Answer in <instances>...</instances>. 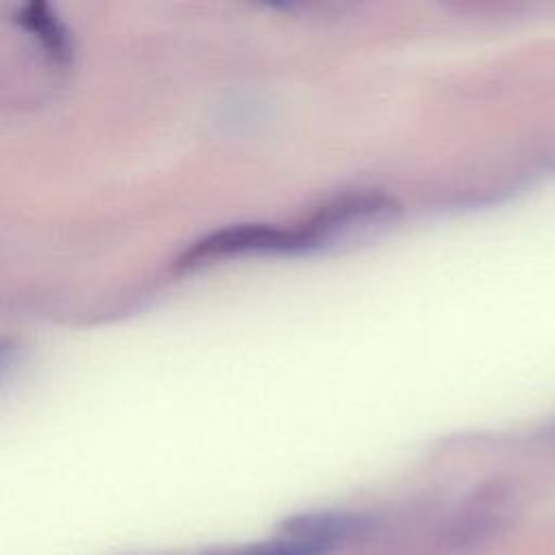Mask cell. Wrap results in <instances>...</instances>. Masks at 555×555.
Segmentation results:
<instances>
[{
  "mask_svg": "<svg viewBox=\"0 0 555 555\" xmlns=\"http://www.w3.org/2000/svg\"><path fill=\"white\" fill-rule=\"evenodd\" d=\"M397 212V206L384 195H351L319 208L308 221L297 228L278 225H234L219 230L180 256V267H195L210 258L251 254V251H299L323 245L345 232H358L386 221Z\"/></svg>",
  "mask_w": 555,
  "mask_h": 555,
  "instance_id": "cell-1",
  "label": "cell"
},
{
  "mask_svg": "<svg viewBox=\"0 0 555 555\" xmlns=\"http://www.w3.org/2000/svg\"><path fill=\"white\" fill-rule=\"evenodd\" d=\"M22 22L30 33L37 35V39L43 43V48L54 56V59H65L67 56V39L63 28L56 24L54 17L48 15L43 4H30L24 11Z\"/></svg>",
  "mask_w": 555,
  "mask_h": 555,
  "instance_id": "cell-5",
  "label": "cell"
},
{
  "mask_svg": "<svg viewBox=\"0 0 555 555\" xmlns=\"http://www.w3.org/2000/svg\"><path fill=\"white\" fill-rule=\"evenodd\" d=\"M505 525L499 496H477L431 531L421 555H479L499 540Z\"/></svg>",
  "mask_w": 555,
  "mask_h": 555,
  "instance_id": "cell-2",
  "label": "cell"
},
{
  "mask_svg": "<svg viewBox=\"0 0 555 555\" xmlns=\"http://www.w3.org/2000/svg\"><path fill=\"white\" fill-rule=\"evenodd\" d=\"M375 518L364 512L351 509H314L301 512L284 518L280 522V533L308 540L336 551L343 544L362 540L373 533Z\"/></svg>",
  "mask_w": 555,
  "mask_h": 555,
  "instance_id": "cell-3",
  "label": "cell"
},
{
  "mask_svg": "<svg viewBox=\"0 0 555 555\" xmlns=\"http://www.w3.org/2000/svg\"><path fill=\"white\" fill-rule=\"evenodd\" d=\"M332 553L334 551L327 546L280 533V538H271V540H262V542L206 548L202 555H332Z\"/></svg>",
  "mask_w": 555,
  "mask_h": 555,
  "instance_id": "cell-4",
  "label": "cell"
}]
</instances>
